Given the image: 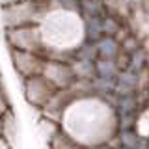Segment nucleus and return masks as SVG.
<instances>
[{
    "instance_id": "nucleus-9",
    "label": "nucleus",
    "mask_w": 149,
    "mask_h": 149,
    "mask_svg": "<svg viewBox=\"0 0 149 149\" xmlns=\"http://www.w3.org/2000/svg\"><path fill=\"white\" fill-rule=\"evenodd\" d=\"M116 138H118V142L121 143V146L130 147V149H134V147L138 146V142L142 140V136H140V134H138L134 129H123V130H118Z\"/></svg>"
},
{
    "instance_id": "nucleus-14",
    "label": "nucleus",
    "mask_w": 149,
    "mask_h": 149,
    "mask_svg": "<svg viewBox=\"0 0 149 149\" xmlns=\"http://www.w3.org/2000/svg\"><path fill=\"white\" fill-rule=\"evenodd\" d=\"M114 149H130V147H125V146H121V143H119V146H116Z\"/></svg>"
},
{
    "instance_id": "nucleus-15",
    "label": "nucleus",
    "mask_w": 149,
    "mask_h": 149,
    "mask_svg": "<svg viewBox=\"0 0 149 149\" xmlns=\"http://www.w3.org/2000/svg\"><path fill=\"white\" fill-rule=\"evenodd\" d=\"M2 129H4V125H2V116H0V136H2Z\"/></svg>"
},
{
    "instance_id": "nucleus-2",
    "label": "nucleus",
    "mask_w": 149,
    "mask_h": 149,
    "mask_svg": "<svg viewBox=\"0 0 149 149\" xmlns=\"http://www.w3.org/2000/svg\"><path fill=\"white\" fill-rule=\"evenodd\" d=\"M8 41L17 50H28V52H36V54H39L41 50V34L36 24H22V26L9 28Z\"/></svg>"
},
{
    "instance_id": "nucleus-10",
    "label": "nucleus",
    "mask_w": 149,
    "mask_h": 149,
    "mask_svg": "<svg viewBox=\"0 0 149 149\" xmlns=\"http://www.w3.org/2000/svg\"><path fill=\"white\" fill-rule=\"evenodd\" d=\"M136 119H138V114H119L118 116V130H123V129H134L136 125Z\"/></svg>"
},
{
    "instance_id": "nucleus-12",
    "label": "nucleus",
    "mask_w": 149,
    "mask_h": 149,
    "mask_svg": "<svg viewBox=\"0 0 149 149\" xmlns=\"http://www.w3.org/2000/svg\"><path fill=\"white\" fill-rule=\"evenodd\" d=\"M0 2L4 4V6H8V4H17V2H26V0H0Z\"/></svg>"
},
{
    "instance_id": "nucleus-3",
    "label": "nucleus",
    "mask_w": 149,
    "mask_h": 149,
    "mask_svg": "<svg viewBox=\"0 0 149 149\" xmlns=\"http://www.w3.org/2000/svg\"><path fill=\"white\" fill-rule=\"evenodd\" d=\"M24 88H26V97H28V101H30L34 106H39V108H43V106L47 104V101H49L50 97L54 95V91L58 90V88H54L52 84L47 80L43 74L28 77Z\"/></svg>"
},
{
    "instance_id": "nucleus-5",
    "label": "nucleus",
    "mask_w": 149,
    "mask_h": 149,
    "mask_svg": "<svg viewBox=\"0 0 149 149\" xmlns=\"http://www.w3.org/2000/svg\"><path fill=\"white\" fill-rule=\"evenodd\" d=\"M13 62H15L17 71L24 78L41 74L43 65H45V60L39 54L28 52V50H17V49H13Z\"/></svg>"
},
{
    "instance_id": "nucleus-11",
    "label": "nucleus",
    "mask_w": 149,
    "mask_h": 149,
    "mask_svg": "<svg viewBox=\"0 0 149 149\" xmlns=\"http://www.w3.org/2000/svg\"><path fill=\"white\" fill-rule=\"evenodd\" d=\"M8 110H9V104H8L6 97H4V93L0 91V116H4V114H6Z\"/></svg>"
},
{
    "instance_id": "nucleus-1",
    "label": "nucleus",
    "mask_w": 149,
    "mask_h": 149,
    "mask_svg": "<svg viewBox=\"0 0 149 149\" xmlns=\"http://www.w3.org/2000/svg\"><path fill=\"white\" fill-rule=\"evenodd\" d=\"M41 0H26V2H17V4H8L4 6L2 19L8 28L13 26H22V24H32L43 15Z\"/></svg>"
},
{
    "instance_id": "nucleus-8",
    "label": "nucleus",
    "mask_w": 149,
    "mask_h": 149,
    "mask_svg": "<svg viewBox=\"0 0 149 149\" xmlns=\"http://www.w3.org/2000/svg\"><path fill=\"white\" fill-rule=\"evenodd\" d=\"M50 147L52 149H82L80 143H77L69 134L62 132V130H58V132L50 138Z\"/></svg>"
},
{
    "instance_id": "nucleus-4",
    "label": "nucleus",
    "mask_w": 149,
    "mask_h": 149,
    "mask_svg": "<svg viewBox=\"0 0 149 149\" xmlns=\"http://www.w3.org/2000/svg\"><path fill=\"white\" fill-rule=\"evenodd\" d=\"M41 74L58 90L60 88H67L74 82V73H73L71 65H67L63 62H45Z\"/></svg>"
},
{
    "instance_id": "nucleus-6",
    "label": "nucleus",
    "mask_w": 149,
    "mask_h": 149,
    "mask_svg": "<svg viewBox=\"0 0 149 149\" xmlns=\"http://www.w3.org/2000/svg\"><path fill=\"white\" fill-rule=\"evenodd\" d=\"M138 106H140L138 97L130 93V95H118V102L114 108L118 110L119 116V114H134V112H138Z\"/></svg>"
},
{
    "instance_id": "nucleus-7",
    "label": "nucleus",
    "mask_w": 149,
    "mask_h": 149,
    "mask_svg": "<svg viewBox=\"0 0 149 149\" xmlns=\"http://www.w3.org/2000/svg\"><path fill=\"white\" fill-rule=\"evenodd\" d=\"M97 47V54L101 58H108V60H114L119 52V47H118V41H114L112 37H102L99 43L95 45Z\"/></svg>"
},
{
    "instance_id": "nucleus-13",
    "label": "nucleus",
    "mask_w": 149,
    "mask_h": 149,
    "mask_svg": "<svg viewBox=\"0 0 149 149\" xmlns=\"http://www.w3.org/2000/svg\"><path fill=\"white\" fill-rule=\"evenodd\" d=\"M82 149H112L108 143H104V146H95V147H82Z\"/></svg>"
}]
</instances>
